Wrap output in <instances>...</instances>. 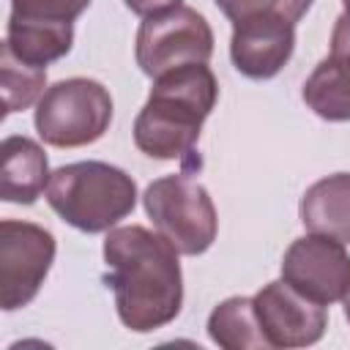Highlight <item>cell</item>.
Listing matches in <instances>:
<instances>
[{
	"instance_id": "1",
	"label": "cell",
	"mask_w": 350,
	"mask_h": 350,
	"mask_svg": "<svg viewBox=\"0 0 350 350\" xmlns=\"http://www.w3.org/2000/svg\"><path fill=\"white\" fill-rule=\"evenodd\" d=\"M115 309L126 328L137 334L172 323L183 304V279L175 246L139 224L109 230L104 241Z\"/></svg>"
},
{
	"instance_id": "2",
	"label": "cell",
	"mask_w": 350,
	"mask_h": 350,
	"mask_svg": "<svg viewBox=\"0 0 350 350\" xmlns=\"http://www.w3.org/2000/svg\"><path fill=\"white\" fill-rule=\"evenodd\" d=\"M216 98L219 85L205 63H189L156 77L134 120V145L150 159H183L194 150Z\"/></svg>"
},
{
	"instance_id": "3",
	"label": "cell",
	"mask_w": 350,
	"mask_h": 350,
	"mask_svg": "<svg viewBox=\"0 0 350 350\" xmlns=\"http://www.w3.org/2000/svg\"><path fill=\"white\" fill-rule=\"evenodd\" d=\"M52 211L82 232H104L126 219L137 202V186L120 167L77 161L57 167L46 183Z\"/></svg>"
},
{
	"instance_id": "4",
	"label": "cell",
	"mask_w": 350,
	"mask_h": 350,
	"mask_svg": "<svg viewBox=\"0 0 350 350\" xmlns=\"http://www.w3.org/2000/svg\"><path fill=\"white\" fill-rule=\"evenodd\" d=\"M112 120L109 90L85 77L60 79L44 90L36 107V131L46 145L82 148L104 137Z\"/></svg>"
},
{
	"instance_id": "5",
	"label": "cell",
	"mask_w": 350,
	"mask_h": 350,
	"mask_svg": "<svg viewBox=\"0 0 350 350\" xmlns=\"http://www.w3.org/2000/svg\"><path fill=\"white\" fill-rule=\"evenodd\" d=\"M145 211L178 254H202L216 241V208L205 186L189 175H167L145 189Z\"/></svg>"
},
{
	"instance_id": "6",
	"label": "cell",
	"mask_w": 350,
	"mask_h": 350,
	"mask_svg": "<svg viewBox=\"0 0 350 350\" xmlns=\"http://www.w3.org/2000/svg\"><path fill=\"white\" fill-rule=\"evenodd\" d=\"M211 55L213 30L189 5L145 16L137 30V66L153 79L189 63H208Z\"/></svg>"
},
{
	"instance_id": "7",
	"label": "cell",
	"mask_w": 350,
	"mask_h": 350,
	"mask_svg": "<svg viewBox=\"0 0 350 350\" xmlns=\"http://www.w3.org/2000/svg\"><path fill=\"white\" fill-rule=\"evenodd\" d=\"M55 260V238L33 221H0V304L14 312L36 298Z\"/></svg>"
},
{
	"instance_id": "8",
	"label": "cell",
	"mask_w": 350,
	"mask_h": 350,
	"mask_svg": "<svg viewBox=\"0 0 350 350\" xmlns=\"http://www.w3.org/2000/svg\"><path fill=\"white\" fill-rule=\"evenodd\" d=\"M282 279L314 304L345 301L350 290V254L336 238L304 235L284 252Z\"/></svg>"
},
{
	"instance_id": "9",
	"label": "cell",
	"mask_w": 350,
	"mask_h": 350,
	"mask_svg": "<svg viewBox=\"0 0 350 350\" xmlns=\"http://www.w3.org/2000/svg\"><path fill=\"white\" fill-rule=\"evenodd\" d=\"M252 301L268 347H306L325 334V306L309 301L284 279L265 284Z\"/></svg>"
},
{
	"instance_id": "10",
	"label": "cell",
	"mask_w": 350,
	"mask_h": 350,
	"mask_svg": "<svg viewBox=\"0 0 350 350\" xmlns=\"http://www.w3.org/2000/svg\"><path fill=\"white\" fill-rule=\"evenodd\" d=\"M232 25L230 57L235 68L249 79L276 77L293 55L295 25L279 14H257Z\"/></svg>"
},
{
	"instance_id": "11",
	"label": "cell",
	"mask_w": 350,
	"mask_h": 350,
	"mask_svg": "<svg viewBox=\"0 0 350 350\" xmlns=\"http://www.w3.org/2000/svg\"><path fill=\"white\" fill-rule=\"evenodd\" d=\"M49 178L46 156L27 137H5L0 145V197L5 202L30 205L44 191Z\"/></svg>"
},
{
	"instance_id": "12",
	"label": "cell",
	"mask_w": 350,
	"mask_h": 350,
	"mask_svg": "<svg viewBox=\"0 0 350 350\" xmlns=\"http://www.w3.org/2000/svg\"><path fill=\"white\" fill-rule=\"evenodd\" d=\"M298 211L309 232L350 243V172H336L312 183Z\"/></svg>"
},
{
	"instance_id": "13",
	"label": "cell",
	"mask_w": 350,
	"mask_h": 350,
	"mask_svg": "<svg viewBox=\"0 0 350 350\" xmlns=\"http://www.w3.org/2000/svg\"><path fill=\"white\" fill-rule=\"evenodd\" d=\"M74 41L71 22H44V19H25L8 16L5 27V46L25 63L46 68L52 60H60Z\"/></svg>"
},
{
	"instance_id": "14",
	"label": "cell",
	"mask_w": 350,
	"mask_h": 350,
	"mask_svg": "<svg viewBox=\"0 0 350 350\" xmlns=\"http://www.w3.org/2000/svg\"><path fill=\"white\" fill-rule=\"evenodd\" d=\"M306 107L325 120H350V63L328 55L304 82Z\"/></svg>"
},
{
	"instance_id": "15",
	"label": "cell",
	"mask_w": 350,
	"mask_h": 350,
	"mask_svg": "<svg viewBox=\"0 0 350 350\" xmlns=\"http://www.w3.org/2000/svg\"><path fill=\"white\" fill-rule=\"evenodd\" d=\"M208 334L211 339L224 350H252V347H268L260 320L254 312L252 298H227L221 301L211 317H208Z\"/></svg>"
},
{
	"instance_id": "16",
	"label": "cell",
	"mask_w": 350,
	"mask_h": 350,
	"mask_svg": "<svg viewBox=\"0 0 350 350\" xmlns=\"http://www.w3.org/2000/svg\"><path fill=\"white\" fill-rule=\"evenodd\" d=\"M0 74H3V115L27 109L46 82V68L19 60L3 41L0 46Z\"/></svg>"
},
{
	"instance_id": "17",
	"label": "cell",
	"mask_w": 350,
	"mask_h": 350,
	"mask_svg": "<svg viewBox=\"0 0 350 350\" xmlns=\"http://www.w3.org/2000/svg\"><path fill=\"white\" fill-rule=\"evenodd\" d=\"M90 0H11V14L44 22H74Z\"/></svg>"
},
{
	"instance_id": "18",
	"label": "cell",
	"mask_w": 350,
	"mask_h": 350,
	"mask_svg": "<svg viewBox=\"0 0 350 350\" xmlns=\"http://www.w3.org/2000/svg\"><path fill=\"white\" fill-rule=\"evenodd\" d=\"M276 3L279 0H216V5L232 22H241V19H249L257 14H276Z\"/></svg>"
},
{
	"instance_id": "19",
	"label": "cell",
	"mask_w": 350,
	"mask_h": 350,
	"mask_svg": "<svg viewBox=\"0 0 350 350\" xmlns=\"http://www.w3.org/2000/svg\"><path fill=\"white\" fill-rule=\"evenodd\" d=\"M331 55L350 63V11H345L336 25H334V33H331Z\"/></svg>"
},
{
	"instance_id": "20",
	"label": "cell",
	"mask_w": 350,
	"mask_h": 350,
	"mask_svg": "<svg viewBox=\"0 0 350 350\" xmlns=\"http://www.w3.org/2000/svg\"><path fill=\"white\" fill-rule=\"evenodd\" d=\"M123 3L139 16H153V14H161V11L180 5V0H123Z\"/></svg>"
},
{
	"instance_id": "21",
	"label": "cell",
	"mask_w": 350,
	"mask_h": 350,
	"mask_svg": "<svg viewBox=\"0 0 350 350\" xmlns=\"http://www.w3.org/2000/svg\"><path fill=\"white\" fill-rule=\"evenodd\" d=\"M309 5H312V0H279L276 3V14L282 16V19H287V22H298L306 11H309Z\"/></svg>"
},
{
	"instance_id": "22",
	"label": "cell",
	"mask_w": 350,
	"mask_h": 350,
	"mask_svg": "<svg viewBox=\"0 0 350 350\" xmlns=\"http://www.w3.org/2000/svg\"><path fill=\"white\" fill-rule=\"evenodd\" d=\"M345 317H347V323H350V290H347V295H345Z\"/></svg>"
},
{
	"instance_id": "23",
	"label": "cell",
	"mask_w": 350,
	"mask_h": 350,
	"mask_svg": "<svg viewBox=\"0 0 350 350\" xmlns=\"http://www.w3.org/2000/svg\"><path fill=\"white\" fill-rule=\"evenodd\" d=\"M342 3H345V8H347V11H350V0H342Z\"/></svg>"
}]
</instances>
